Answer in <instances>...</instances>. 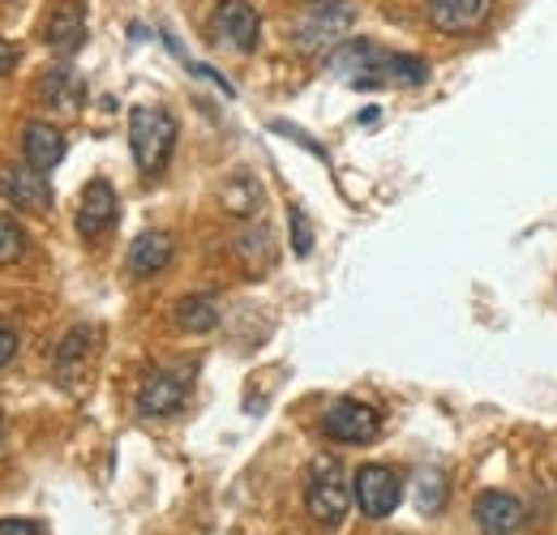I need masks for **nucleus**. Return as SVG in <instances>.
<instances>
[{
  "mask_svg": "<svg viewBox=\"0 0 557 535\" xmlns=\"http://www.w3.org/2000/svg\"><path fill=\"white\" fill-rule=\"evenodd\" d=\"M129 146H134V159L146 176H159L176 150V121L168 108L159 103H138L129 112Z\"/></svg>",
  "mask_w": 557,
  "mask_h": 535,
  "instance_id": "nucleus-1",
  "label": "nucleus"
},
{
  "mask_svg": "<svg viewBox=\"0 0 557 535\" xmlns=\"http://www.w3.org/2000/svg\"><path fill=\"white\" fill-rule=\"evenodd\" d=\"M356 26V4L351 0H322V4H309V13L292 26V43L296 52L305 57H318L326 48H339Z\"/></svg>",
  "mask_w": 557,
  "mask_h": 535,
  "instance_id": "nucleus-2",
  "label": "nucleus"
},
{
  "mask_svg": "<svg viewBox=\"0 0 557 535\" xmlns=\"http://www.w3.org/2000/svg\"><path fill=\"white\" fill-rule=\"evenodd\" d=\"M305 506H309L313 523H322V527H339L344 523V514L351 506V480L348 471L339 468V459H331V455L313 459L309 484H305Z\"/></svg>",
  "mask_w": 557,
  "mask_h": 535,
  "instance_id": "nucleus-3",
  "label": "nucleus"
},
{
  "mask_svg": "<svg viewBox=\"0 0 557 535\" xmlns=\"http://www.w3.org/2000/svg\"><path fill=\"white\" fill-rule=\"evenodd\" d=\"M351 497H356L364 519H391L404 501V480L386 463H364L351 475Z\"/></svg>",
  "mask_w": 557,
  "mask_h": 535,
  "instance_id": "nucleus-4",
  "label": "nucleus"
},
{
  "mask_svg": "<svg viewBox=\"0 0 557 535\" xmlns=\"http://www.w3.org/2000/svg\"><path fill=\"white\" fill-rule=\"evenodd\" d=\"M210 35L236 52H253L262 39V17L249 0H219L210 13Z\"/></svg>",
  "mask_w": 557,
  "mask_h": 535,
  "instance_id": "nucleus-5",
  "label": "nucleus"
},
{
  "mask_svg": "<svg viewBox=\"0 0 557 535\" xmlns=\"http://www.w3.org/2000/svg\"><path fill=\"white\" fill-rule=\"evenodd\" d=\"M331 73L351 82V86H382L386 82V57L364 39H344L331 52Z\"/></svg>",
  "mask_w": 557,
  "mask_h": 535,
  "instance_id": "nucleus-6",
  "label": "nucleus"
},
{
  "mask_svg": "<svg viewBox=\"0 0 557 535\" xmlns=\"http://www.w3.org/2000/svg\"><path fill=\"white\" fill-rule=\"evenodd\" d=\"M0 198L13 201L17 210L44 214V210H52V185H48V176L39 167L9 163V167H0Z\"/></svg>",
  "mask_w": 557,
  "mask_h": 535,
  "instance_id": "nucleus-7",
  "label": "nucleus"
},
{
  "mask_svg": "<svg viewBox=\"0 0 557 535\" xmlns=\"http://www.w3.org/2000/svg\"><path fill=\"white\" fill-rule=\"evenodd\" d=\"M322 428H326V437H335V441H348V446H364V441H373L377 433H382V415L369 407V402H356V399H339L331 411H326V420H322Z\"/></svg>",
  "mask_w": 557,
  "mask_h": 535,
  "instance_id": "nucleus-8",
  "label": "nucleus"
},
{
  "mask_svg": "<svg viewBox=\"0 0 557 535\" xmlns=\"http://www.w3.org/2000/svg\"><path fill=\"white\" fill-rule=\"evenodd\" d=\"M476 527L481 535H519L523 532V523H528V510H523V501L519 497H510V493H502V488H488L476 497Z\"/></svg>",
  "mask_w": 557,
  "mask_h": 535,
  "instance_id": "nucleus-9",
  "label": "nucleus"
},
{
  "mask_svg": "<svg viewBox=\"0 0 557 535\" xmlns=\"http://www.w3.org/2000/svg\"><path fill=\"white\" fill-rule=\"evenodd\" d=\"M44 43L52 52H77L86 43V4L82 0H57L52 13L44 17Z\"/></svg>",
  "mask_w": 557,
  "mask_h": 535,
  "instance_id": "nucleus-10",
  "label": "nucleus"
},
{
  "mask_svg": "<svg viewBox=\"0 0 557 535\" xmlns=\"http://www.w3.org/2000/svg\"><path fill=\"white\" fill-rule=\"evenodd\" d=\"M185 395H189V377L168 373V369H154V373L141 377L138 411L141 415H172V411L185 407Z\"/></svg>",
  "mask_w": 557,
  "mask_h": 535,
  "instance_id": "nucleus-11",
  "label": "nucleus"
},
{
  "mask_svg": "<svg viewBox=\"0 0 557 535\" xmlns=\"http://www.w3.org/2000/svg\"><path fill=\"white\" fill-rule=\"evenodd\" d=\"M112 223H116V189L108 181H90L82 189V201H77V236L99 240Z\"/></svg>",
  "mask_w": 557,
  "mask_h": 535,
  "instance_id": "nucleus-12",
  "label": "nucleus"
},
{
  "mask_svg": "<svg viewBox=\"0 0 557 535\" xmlns=\"http://www.w3.org/2000/svg\"><path fill=\"white\" fill-rule=\"evenodd\" d=\"M493 13V0H429V22L442 35H472Z\"/></svg>",
  "mask_w": 557,
  "mask_h": 535,
  "instance_id": "nucleus-13",
  "label": "nucleus"
},
{
  "mask_svg": "<svg viewBox=\"0 0 557 535\" xmlns=\"http://www.w3.org/2000/svg\"><path fill=\"white\" fill-rule=\"evenodd\" d=\"M90 356H95V331L90 326L70 331L65 343L57 347V382L61 386H77V377L90 369Z\"/></svg>",
  "mask_w": 557,
  "mask_h": 535,
  "instance_id": "nucleus-14",
  "label": "nucleus"
},
{
  "mask_svg": "<svg viewBox=\"0 0 557 535\" xmlns=\"http://www.w3.org/2000/svg\"><path fill=\"white\" fill-rule=\"evenodd\" d=\"M22 154H26V163H30V167L52 172V167L65 159V137L57 134L52 125L35 121V125H26V129H22Z\"/></svg>",
  "mask_w": 557,
  "mask_h": 535,
  "instance_id": "nucleus-15",
  "label": "nucleus"
},
{
  "mask_svg": "<svg viewBox=\"0 0 557 535\" xmlns=\"http://www.w3.org/2000/svg\"><path fill=\"white\" fill-rule=\"evenodd\" d=\"M172 262V236L168 232H141L129 245V274L134 278H154Z\"/></svg>",
  "mask_w": 557,
  "mask_h": 535,
  "instance_id": "nucleus-16",
  "label": "nucleus"
},
{
  "mask_svg": "<svg viewBox=\"0 0 557 535\" xmlns=\"http://www.w3.org/2000/svg\"><path fill=\"white\" fill-rule=\"evenodd\" d=\"M219 206H223V214H232V219L258 214V206H262V185H258V176L232 172V176L219 185Z\"/></svg>",
  "mask_w": 557,
  "mask_h": 535,
  "instance_id": "nucleus-17",
  "label": "nucleus"
},
{
  "mask_svg": "<svg viewBox=\"0 0 557 535\" xmlns=\"http://www.w3.org/2000/svg\"><path fill=\"white\" fill-rule=\"evenodd\" d=\"M176 326L189 335H207L219 326V300L214 296H185L176 304Z\"/></svg>",
  "mask_w": 557,
  "mask_h": 535,
  "instance_id": "nucleus-18",
  "label": "nucleus"
},
{
  "mask_svg": "<svg viewBox=\"0 0 557 535\" xmlns=\"http://www.w3.org/2000/svg\"><path fill=\"white\" fill-rule=\"evenodd\" d=\"M39 95L57 108V112H77V103H82V95H86V86L73 77L70 69H52L44 82H39Z\"/></svg>",
  "mask_w": 557,
  "mask_h": 535,
  "instance_id": "nucleus-19",
  "label": "nucleus"
},
{
  "mask_svg": "<svg viewBox=\"0 0 557 535\" xmlns=\"http://www.w3.org/2000/svg\"><path fill=\"white\" fill-rule=\"evenodd\" d=\"M236 253H240V262H245V270H249V278H262V270H271V262H275L271 232H267V227L245 232V236L236 240Z\"/></svg>",
  "mask_w": 557,
  "mask_h": 535,
  "instance_id": "nucleus-20",
  "label": "nucleus"
},
{
  "mask_svg": "<svg viewBox=\"0 0 557 535\" xmlns=\"http://www.w3.org/2000/svg\"><path fill=\"white\" fill-rule=\"evenodd\" d=\"M26 253V227L13 214H0V266H13Z\"/></svg>",
  "mask_w": 557,
  "mask_h": 535,
  "instance_id": "nucleus-21",
  "label": "nucleus"
},
{
  "mask_svg": "<svg viewBox=\"0 0 557 535\" xmlns=\"http://www.w3.org/2000/svg\"><path fill=\"white\" fill-rule=\"evenodd\" d=\"M446 506V480L442 471H424L417 484V510L420 514H437Z\"/></svg>",
  "mask_w": 557,
  "mask_h": 535,
  "instance_id": "nucleus-22",
  "label": "nucleus"
},
{
  "mask_svg": "<svg viewBox=\"0 0 557 535\" xmlns=\"http://www.w3.org/2000/svg\"><path fill=\"white\" fill-rule=\"evenodd\" d=\"M386 82L420 86L424 82V61L420 57H386Z\"/></svg>",
  "mask_w": 557,
  "mask_h": 535,
  "instance_id": "nucleus-23",
  "label": "nucleus"
},
{
  "mask_svg": "<svg viewBox=\"0 0 557 535\" xmlns=\"http://www.w3.org/2000/svg\"><path fill=\"white\" fill-rule=\"evenodd\" d=\"M287 219H292V249H296V258H309V249H313V227H309L305 210H300V206H292V210H287Z\"/></svg>",
  "mask_w": 557,
  "mask_h": 535,
  "instance_id": "nucleus-24",
  "label": "nucleus"
},
{
  "mask_svg": "<svg viewBox=\"0 0 557 535\" xmlns=\"http://www.w3.org/2000/svg\"><path fill=\"white\" fill-rule=\"evenodd\" d=\"M0 535H44L30 519H0Z\"/></svg>",
  "mask_w": 557,
  "mask_h": 535,
  "instance_id": "nucleus-25",
  "label": "nucleus"
},
{
  "mask_svg": "<svg viewBox=\"0 0 557 535\" xmlns=\"http://www.w3.org/2000/svg\"><path fill=\"white\" fill-rule=\"evenodd\" d=\"M13 356H17V335H13V331H4V326H0V364H9V360H13Z\"/></svg>",
  "mask_w": 557,
  "mask_h": 535,
  "instance_id": "nucleus-26",
  "label": "nucleus"
},
{
  "mask_svg": "<svg viewBox=\"0 0 557 535\" xmlns=\"http://www.w3.org/2000/svg\"><path fill=\"white\" fill-rule=\"evenodd\" d=\"M13 65H17V48L0 39V77H4V73H13Z\"/></svg>",
  "mask_w": 557,
  "mask_h": 535,
  "instance_id": "nucleus-27",
  "label": "nucleus"
},
{
  "mask_svg": "<svg viewBox=\"0 0 557 535\" xmlns=\"http://www.w3.org/2000/svg\"><path fill=\"white\" fill-rule=\"evenodd\" d=\"M309 4H322V0H309Z\"/></svg>",
  "mask_w": 557,
  "mask_h": 535,
  "instance_id": "nucleus-28",
  "label": "nucleus"
}]
</instances>
